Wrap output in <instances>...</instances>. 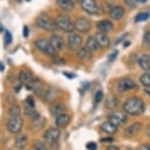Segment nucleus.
Listing matches in <instances>:
<instances>
[{
  "instance_id": "a18cd8bd",
  "label": "nucleus",
  "mask_w": 150,
  "mask_h": 150,
  "mask_svg": "<svg viewBox=\"0 0 150 150\" xmlns=\"http://www.w3.org/2000/svg\"><path fill=\"white\" fill-rule=\"evenodd\" d=\"M14 1H15V2H21L22 0H14Z\"/></svg>"
},
{
  "instance_id": "79ce46f5",
  "label": "nucleus",
  "mask_w": 150,
  "mask_h": 150,
  "mask_svg": "<svg viewBox=\"0 0 150 150\" xmlns=\"http://www.w3.org/2000/svg\"><path fill=\"white\" fill-rule=\"evenodd\" d=\"M106 150H119L117 146H114V145H109V146L106 148Z\"/></svg>"
},
{
  "instance_id": "f03ea898",
  "label": "nucleus",
  "mask_w": 150,
  "mask_h": 150,
  "mask_svg": "<svg viewBox=\"0 0 150 150\" xmlns=\"http://www.w3.org/2000/svg\"><path fill=\"white\" fill-rule=\"evenodd\" d=\"M58 29H61L65 32H72L74 30V22L66 14H58L54 19Z\"/></svg>"
},
{
  "instance_id": "4468645a",
  "label": "nucleus",
  "mask_w": 150,
  "mask_h": 150,
  "mask_svg": "<svg viewBox=\"0 0 150 150\" xmlns=\"http://www.w3.org/2000/svg\"><path fill=\"white\" fill-rule=\"evenodd\" d=\"M95 38H96V40H97V42L99 44V47H101V48L109 47L110 39H109V37H108L106 33H103V32L98 31V32L95 34Z\"/></svg>"
},
{
  "instance_id": "423d86ee",
  "label": "nucleus",
  "mask_w": 150,
  "mask_h": 150,
  "mask_svg": "<svg viewBox=\"0 0 150 150\" xmlns=\"http://www.w3.org/2000/svg\"><path fill=\"white\" fill-rule=\"evenodd\" d=\"M82 36L76 32H70L67 36V47L70 50H78L82 44Z\"/></svg>"
},
{
  "instance_id": "2eb2a0df",
  "label": "nucleus",
  "mask_w": 150,
  "mask_h": 150,
  "mask_svg": "<svg viewBox=\"0 0 150 150\" xmlns=\"http://www.w3.org/2000/svg\"><path fill=\"white\" fill-rule=\"evenodd\" d=\"M58 95H59V92H58L57 89L49 87V88L45 89V92L42 97L43 100L46 101V102H53L58 97Z\"/></svg>"
},
{
  "instance_id": "ea45409f",
  "label": "nucleus",
  "mask_w": 150,
  "mask_h": 150,
  "mask_svg": "<svg viewBox=\"0 0 150 150\" xmlns=\"http://www.w3.org/2000/svg\"><path fill=\"white\" fill-rule=\"evenodd\" d=\"M117 55H118V52L116 50V52H112L110 55H109V57H108V60H110V62H112V60H114L115 59H116V57H117Z\"/></svg>"
},
{
  "instance_id": "9b49d317",
  "label": "nucleus",
  "mask_w": 150,
  "mask_h": 150,
  "mask_svg": "<svg viewBox=\"0 0 150 150\" xmlns=\"http://www.w3.org/2000/svg\"><path fill=\"white\" fill-rule=\"evenodd\" d=\"M136 88H137L136 83L129 78L122 79L121 81H119V83L117 85V89L120 93H124V92L134 90V89H136Z\"/></svg>"
},
{
  "instance_id": "f8f14e48",
  "label": "nucleus",
  "mask_w": 150,
  "mask_h": 150,
  "mask_svg": "<svg viewBox=\"0 0 150 150\" xmlns=\"http://www.w3.org/2000/svg\"><path fill=\"white\" fill-rule=\"evenodd\" d=\"M26 88H27L28 90L33 91L34 94H36L38 97H42L45 92L44 86H43L42 82H41L40 80H33L30 84L26 85Z\"/></svg>"
},
{
  "instance_id": "0eeeda50",
  "label": "nucleus",
  "mask_w": 150,
  "mask_h": 150,
  "mask_svg": "<svg viewBox=\"0 0 150 150\" xmlns=\"http://www.w3.org/2000/svg\"><path fill=\"white\" fill-rule=\"evenodd\" d=\"M60 135H61V132H60L59 128H49V129H47L44 132L43 138H44L46 143L53 145L58 142V140L60 138Z\"/></svg>"
},
{
  "instance_id": "4c0bfd02",
  "label": "nucleus",
  "mask_w": 150,
  "mask_h": 150,
  "mask_svg": "<svg viewBox=\"0 0 150 150\" xmlns=\"http://www.w3.org/2000/svg\"><path fill=\"white\" fill-rule=\"evenodd\" d=\"M143 40H144V42H146V43H148V44H150V31H146V32L144 33Z\"/></svg>"
},
{
  "instance_id": "412c9836",
  "label": "nucleus",
  "mask_w": 150,
  "mask_h": 150,
  "mask_svg": "<svg viewBox=\"0 0 150 150\" xmlns=\"http://www.w3.org/2000/svg\"><path fill=\"white\" fill-rule=\"evenodd\" d=\"M77 57L81 62H88L92 59V52H89L86 47H80L77 50Z\"/></svg>"
},
{
  "instance_id": "9d476101",
  "label": "nucleus",
  "mask_w": 150,
  "mask_h": 150,
  "mask_svg": "<svg viewBox=\"0 0 150 150\" xmlns=\"http://www.w3.org/2000/svg\"><path fill=\"white\" fill-rule=\"evenodd\" d=\"M81 8L83 9L86 13L94 15V14H97L100 8H99L97 2L95 0H81L80 1Z\"/></svg>"
},
{
  "instance_id": "c85d7f7f",
  "label": "nucleus",
  "mask_w": 150,
  "mask_h": 150,
  "mask_svg": "<svg viewBox=\"0 0 150 150\" xmlns=\"http://www.w3.org/2000/svg\"><path fill=\"white\" fill-rule=\"evenodd\" d=\"M8 113H9V116L10 117H16V116H20V113H21V109L19 107L18 105H11L9 107V110H8Z\"/></svg>"
},
{
  "instance_id": "f3484780",
  "label": "nucleus",
  "mask_w": 150,
  "mask_h": 150,
  "mask_svg": "<svg viewBox=\"0 0 150 150\" xmlns=\"http://www.w3.org/2000/svg\"><path fill=\"white\" fill-rule=\"evenodd\" d=\"M66 110H67L66 106L62 103H53L51 107H50V113L53 116H55V117H57V116L61 114H64L66 112Z\"/></svg>"
},
{
  "instance_id": "c756f323",
  "label": "nucleus",
  "mask_w": 150,
  "mask_h": 150,
  "mask_svg": "<svg viewBox=\"0 0 150 150\" xmlns=\"http://www.w3.org/2000/svg\"><path fill=\"white\" fill-rule=\"evenodd\" d=\"M117 103H118V101L114 96H109L105 102V107L108 109H113L117 106Z\"/></svg>"
},
{
  "instance_id": "a19ab883",
  "label": "nucleus",
  "mask_w": 150,
  "mask_h": 150,
  "mask_svg": "<svg viewBox=\"0 0 150 150\" xmlns=\"http://www.w3.org/2000/svg\"><path fill=\"white\" fill-rule=\"evenodd\" d=\"M139 150H150V145H147V144L141 145Z\"/></svg>"
},
{
  "instance_id": "a878e982",
  "label": "nucleus",
  "mask_w": 150,
  "mask_h": 150,
  "mask_svg": "<svg viewBox=\"0 0 150 150\" xmlns=\"http://www.w3.org/2000/svg\"><path fill=\"white\" fill-rule=\"evenodd\" d=\"M138 65L144 71H150V55H142L138 60Z\"/></svg>"
},
{
  "instance_id": "c9c22d12",
  "label": "nucleus",
  "mask_w": 150,
  "mask_h": 150,
  "mask_svg": "<svg viewBox=\"0 0 150 150\" xmlns=\"http://www.w3.org/2000/svg\"><path fill=\"white\" fill-rule=\"evenodd\" d=\"M4 40H5L6 44H9V43L12 42V35L8 30H6L5 33H4Z\"/></svg>"
},
{
  "instance_id": "72a5a7b5",
  "label": "nucleus",
  "mask_w": 150,
  "mask_h": 150,
  "mask_svg": "<svg viewBox=\"0 0 150 150\" xmlns=\"http://www.w3.org/2000/svg\"><path fill=\"white\" fill-rule=\"evenodd\" d=\"M34 150H49V149L47 148V146L43 142L36 141L34 143Z\"/></svg>"
},
{
  "instance_id": "5701e85b",
  "label": "nucleus",
  "mask_w": 150,
  "mask_h": 150,
  "mask_svg": "<svg viewBox=\"0 0 150 150\" xmlns=\"http://www.w3.org/2000/svg\"><path fill=\"white\" fill-rule=\"evenodd\" d=\"M56 3L63 11H72L74 8L73 0H57Z\"/></svg>"
},
{
  "instance_id": "7c9ffc66",
  "label": "nucleus",
  "mask_w": 150,
  "mask_h": 150,
  "mask_svg": "<svg viewBox=\"0 0 150 150\" xmlns=\"http://www.w3.org/2000/svg\"><path fill=\"white\" fill-rule=\"evenodd\" d=\"M140 83L143 85L146 88H150V72H146V74H143L139 79Z\"/></svg>"
},
{
  "instance_id": "e433bc0d",
  "label": "nucleus",
  "mask_w": 150,
  "mask_h": 150,
  "mask_svg": "<svg viewBox=\"0 0 150 150\" xmlns=\"http://www.w3.org/2000/svg\"><path fill=\"white\" fill-rule=\"evenodd\" d=\"M26 104H27L28 108L34 109V107H35V102H34V100H33V98H32V97H30V96H29L28 98L26 99Z\"/></svg>"
},
{
  "instance_id": "6e6552de",
  "label": "nucleus",
  "mask_w": 150,
  "mask_h": 150,
  "mask_svg": "<svg viewBox=\"0 0 150 150\" xmlns=\"http://www.w3.org/2000/svg\"><path fill=\"white\" fill-rule=\"evenodd\" d=\"M108 121H110L111 123H113L117 127L122 126L127 122V114L125 112H120V111L112 112L108 116Z\"/></svg>"
},
{
  "instance_id": "393cba45",
  "label": "nucleus",
  "mask_w": 150,
  "mask_h": 150,
  "mask_svg": "<svg viewBox=\"0 0 150 150\" xmlns=\"http://www.w3.org/2000/svg\"><path fill=\"white\" fill-rule=\"evenodd\" d=\"M85 47L91 52H96V50H98L99 44H98L97 40H96L95 36H89V37L87 38Z\"/></svg>"
},
{
  "instance_id": "a211bd4d",
  "label": "nucleus",
  "mask_w": 150,
  "mask_h": 150,
  "mask_svg": "<svg viewBox=\"0 0 150 150\" xmlns=\"http://www.w3.org/2000/svg\"><path fill=\"white\" fill-rule=\"evenodd\" d=\"M97 28H98V31L107 34L108 32H110V31L113 29V23L111 22L110 20L103 19V20L99 21L97 23Z\"/></svg>"
},
{
  "instance_id": "58836bf2",
  "label": "nucleus",
  "mask_w": 150,
  "mask_h": 150,
  "mask_svg": "<svg viewBox=\"0 0 150 150\" xmlns=\"http://www.w3.org/2000/svg\"><path fill=\"white\" fill-rule=\"evenodd\" d=\"M96 143L95 142H89V143H87L86 145V148L88 150H96Z\"/></svg>"
},
{
  "instance_id": "37998d69",
  "label": "nucleus",
  "mask_w": 150,
  "mask_h": 150,
  "mask_svg": "<svg viewBox=\"0 0 150 150\" xmlns=\"http://www.w3.org/2000/svg\"><path fill=\"white\" fill-rule=\"evenodd\" d=\"M29 34V29L27 26H24V37H27Z\"/></svg>"
},
{
  "instance_id": "aec40b11",
  "label": "nucleus",
  "mask_w": 150,
  "mask_h": 150,
  "mask_svg": "<svg viewBox=\"0 0 150 150\" xmlns=\"http://www.w3.org/2000/svg\"><path fill=\"white\" fill-rule=\"evenodd\" d=\"M69 122H70V117L66 114V113L55 117V124H56L57 128H59V129H63V128H65L69 124Z\"/></svg>"
},
{
  "instance_id": "cd10ccee",
  "label": "nucleus",
  "mask_w": 150,
  "mask_h": 150,
  "mask_svg": "<svg viewBox=\"0 0 150 150\" xmlns=\"http://www.w3.org/2000/svg\"><path fill=\"white\" fill-rule=\"evenodd\" d=\"M28 142V138L26 135H20L17 138L15 139V146L17 147L18 149H24L27 145Z\"/></svg>"
},
{
  "instance_id": "ddd939ff",
  "label": "nucleus",
  "mask_w": 150,
  "mask_h": 150,
  "mask_svg": "<svg viewBox=\"0 0 150 150\" xmlns=\"http://www.w3.org/2000/svg\"><path fill=\"white\" fill-rule=\"evenodd\" d=\"M49 42L52 44V47L55 48V50L58 52L60 50H62L64 48V39L61 35L56 34V33H53L50 35Z\"/></svg>"
},
{
  "instance_id": "39448f33",
  "label": "nucleus",
  "mask_w": 150,
  "mask_h": 150,
  "mask_svg": "<svg viewBox=\"0 0 150 150\" xmlns=\"http://www.w3.org/2000/svg\"><path fill=\"white\" fill-rule=\"evenodd\" d=\"M23 127V119L20 116H16V117H10L9 120L7 121L6 128L9 132L12 134H17L21 131Z\"/></svg>"
},
{
  "instance_id": "bb28decb",
  "label": "nucleus",
  "mask_w": 150,
  "mask_h": 150,
  "mask_svg": "<svg viewBox=\"0 0 150 150\" xmlns=\"http://www.w3.org/2000/svg\"><path fill=\"white\" fill-rule=\"evenodd\" d=\"M45 125V119L43 117H41L39 115L38 117H36L35 119H33L32 122V129L34 131H39L40 129H42Z\"/></svg>"
},
{
  "instance_id": "473e14b6",
  "label": "nucleus",
  "mask_w": 150,
  "mask_h": 150,
  "mask_svg": "<svg viewBox=\"0 0 150 150\" xmlns=\"http://www.w3.org/2000/svg\"><path fill=\"white\" fill-rule=\"evenodd\" d=\"M124 2L128 7H130V8H135V7L138 6L140 0H124Z\"/></svg>"
},
{
  "instance_id": "49530a36",
  "label": "nucleus",
  "mask_w": 150,
  "mask_h": 150,
  "mask_svg": "<svg viewBox=\"0 0 150 150\" xmlns=\"http://www.w3.org/2000/svg\"><path fill=\"white\" fill-rule=\"evenodd\" d=\"M27 1H30V0H27Z\"/></svg>"
},
{
  "instance_id": "20e7f679",
  "label": "nucleus",
  "mask_w": 150,
  "mask_h": 150,
  "mask_svg": "<svg viewBox=\"0 0 150 150\" xmlns=\"http://www.w3.org/2000/svg\"><path fill=\"white\" fill-rule=\"evenodd\" d=\"M36 24L39 28L47 31H54L57 29V26L55 24V21L52 20L47 14H40L36 19Z\"/></svg>"
},
{
  "instance_id": "f257e3e1",
  "label": "nucleus",
  "mask_w": 150,
  "mask_h": 150,
  "mask_svg": "<svg viewBox=\"0 0 150 150\" xmlns=\"http://www.w3.org/2000/svg\"><path fill=\"white\" fill-rule=\"evenodd\" d=\"M123 110L127 115L139 116L143 114L145 111V103L143 100L137 97H133L126 100L123 104Z\"/></svg>"
},
{
  "instance_id": "1a4fd4ad",
  "label": "nucleus",
  "mask_w": 150,
  "mask_h": 150,
  "mask_svg": "<svg viewBox=\"0 0 150 150\" xmlns=\"http://www.w3.org/2000/svg\"><path fill=\"white\" fill-rule=\"evenodd\" d=\"M74 29L77 32L87 33L91 29V22L86 17H79L74 22Z\"/></svg>"
},
{
  "instance_id": "b1692460",
  "label": "nucleus",
  "mask_w": 150,
  "mask_h": 150,
  "mask_svg": "<svg viewBox=\"0 0 150 150\" xmlns=\"http://www.w3.org/2000/svg\"><path fill=\"white\" fill-rule=\"evenodd\" d=\"M33 76L32 74H31L29 71H21L20 72H19V81H20V83H22L23 85H28L30 84L31 82L33 81Z\"/></svg>"
},
{
  "instance_id": "2f4dec72",
  "label": "nucleus",
  "mask_w": 150,
  "mask_h": 150,
  "mask_svg": "<svg viewBox=\"0 0 150 150\" xmlns=\"http://www.w3.org/2000/svg\"><path fill=\"white\" fill-rule=\"evenodd\" d=\"M150 17V13L147 11H144V12H140L136 15L135 17V22H142V21H145L147 20Z\"/></svg>"
},
{
  "instance_id": "f704fd0d",
  "label": "nucleus",
  "mask_w": 150,
  "mask_h": 150,
  "mask_svg": "<svg viewBox=\"0 0 150 150\" xmlns=\"http://www.w3.org/2000/svg\"><path fill=\"white\" fill-rule=\"evenodd\" d=\"M103 99V92L102 91H98L97 93L95 94V96H94V103H95V106L99 104L102 101Z\"/></svg>"
},
{
  "instance_id": "c03bdc74",
  "label": "nucleus",
  "mask_w": 150,
  "mask_h": 150,
  "mask_svg": "<svg viewBox=\"0 0 150 150\" xmlns=\"http://www.w3.org/2000/svg\"><path fill=\"white\" fill-rule=\"evenodd\" d=\"M146 135L150 137V125H149L148 127H147V129H146Z\"/></svg>"
},
{
  "instance_id": "4be33fe9",
  "label": "nucleus",
  "mask_w": 150,
  "mask_h": 150,
  "mask_svg": "<svg viewBox=\"0 0 150 150\" xmlns=\"http://www.w3.org/2000/svg\"><path fill=\"white\" fill-rule=\"evenodd\" d=\"M100 129L102 130L104 133H106V134H114V133L117 132V126H115L110 121L103 122L100 126Z\"/></svg>"
},
{
  "instance_id": "7ed1b4c3",
  "label": "nucleus",
  "mask_w": 150,
  "mask_h": 150,
  "mask_svg": "<svg viewBox=\"0 0 150 150\" xmlns=\"http://www.w3.org/2000/svg\"><path fill=\"white\" fill-rule=\"evenodd\" d=\"M34 44L38 50H40L41 52H43L48 57H56L57 55V52L55 50V48L52 47L49 40L45 39V38H38L35 40Z\"/></svg>"
},
{
  "instance_id": "6ab92c4d",
  "label": "nucleus",
  "mask_w": 150,
  "mask_h": 150,
  "mask_svg": "<svg viewBox=\"0 0 150 150\" xmlns=\"http://www.w3.org/2000/svg\"><path fill=\"white\" fill-rule=\"evenodd\" d=\"M124 13H125L124 8L120 5L112 7L111 10L109 11L110 17L112 19H114V20H119V19H121L123 16H124Z\"/></svg>"
},
{
  "instance_id": "dca6fc26",
  "label": "nucleus",
  "mask_w": 150,
  "mask_h": 150,
  "mask_svg": "<svg viewBox=\"0 0 150 150\" xmlns=\"http://www.w3.org/2000/svg\"><path fill=\"white\" fill-rule=\"evenodd\" d=\"M141 129H142V125L140 124V123H134V124L125 128L124 134H125V136H127V137H134L141 131Z\"/></svg>"
}]
</instances>
